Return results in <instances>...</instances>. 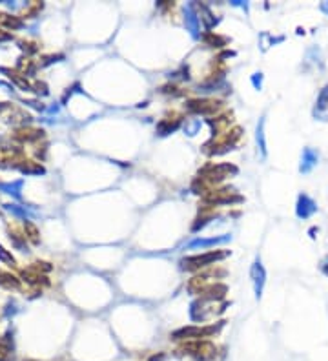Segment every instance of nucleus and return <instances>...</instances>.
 I'll list each match as a JSON object with an SVG mask.
<instances>
[{
  "mask_svg": "<svg viewBox=\"0 0 328 361\" xmlns=\"http://www.w3.org/2000/svg\"><path fill=\"white\" fill-rule=\"evenodd\" d=\"M250 277H252V285H254L255 299H261V296H263V288H265V283H266V270L259 257L254 261V265L250 268Z\"/></svg>",
  "mask_w": 328,
  "mask_h": 361,
  "instance_id": "obj_1",
  "label": "nucleus"
},
{
  "mask_svg": "<svg viewBox=\"0 0 328 361\" xmlns=\"http://www.w3.org/2000/svg\"><path fill=\"white\" fill-rule=\"evenodd\" d=\"M226 255V252L222 254V252H210V254H204V255H195V257H188V259H182L180 261V265L182 268L186 270H193V268H199V266H204L208 263H213V261L222 259Z\"/></svg>",
  "mask_w": 328,
  "mask_h": 361,
  "instance_id": "obj_2",
  "label": "nucleus"
},
{
  "mask_svg": "<svg viewBox=\"0 0 328 361\" xmlns=\"http://www.w3.org/2000/svg\"><path fill=\"white\" fill-rule=\"evenodd\" d=\"M316 212H318V204H316V201H314L310 195H307V193H301L299 199H297V206H296L297 217L308 219V217H312Z\"/></svg>",
  "mask_w": 328,
  "mask_h": 361,
  "instance_id": "obj_3",
  "label": "nucleus"
},
{
  "mask_svg": "<svg viewBox=\"0 0 328 361\" xmlns=\"http://www.w3.org/2000/svg\"><path fill=\"white\" fill-rule=\"evenodd\" d=\"M319 163V154L314 148H305L301 155V165H299V172L301 174H310V172L318 166Z\"/></svg>",
  "mask_w": 328,
  "mask_h": 361,
  "instance_id": "obj_4",
  "label": "nucleus"
},
{
  "mask_svg": "<svg viewBox=\"0 0 328 361\" xmlns=\"http://www.w3.org/2000/svg\"><path fill=\"white\" fill-rule=\"evenodd\" d=\"M232 239V235H219V237H210V239H204V237H197V239L190 241L186 244V248H210V246H217V244L228 243Z\"/></svg>",
  "mask_w": 328,
  "mask_h": 361,
  "instance_id": "obj_5",
  "label": "nucleus"
},
{
  "mask_svg": "<svg viewBox=\"0 0 328 361\" xmlns=\"http://www.w3.org/2000/svg\"><path fill=\"white\" fill-rule=\"evenodd\" d=\"M314 117L321 119V121H328V86H325L323 90H321L318 101H316Z\"/></svg>",
  "mask_w": 328,
  "mask_h": 361,
  "instance_id": "obj_6",
  "label": "nucleus"
},
{
  "mask_svg": "<svg viewBox=\"0 0 328 361\" xmlns=\"http://www.w3.org/2000/svg\"><path fill=\"white\" fill-rule=\"evenodd\" d=\"M184 22H186V27L190 29L191 35H193V37H197V35H199V15L195 13V7H193V4L186 5Z\"/></svg>",
  "mask_w": 328,
  "mask_h": 361,
  "instance_id": "obj_7",
  "label": "nucleus"
},
{
  "mask_svg": "<svg viewBox=\"0 0 328 361\" xmlns=\"http://www.w3.org/2000/svg\"><path fill=\"white\" fill-rule=\"evenodd\" d=\"M186 351H190L193 356L201 358V360H206V358L213 356L215 349H213V345H210V343H195V345L186 347Z\"/></svg>",
  "mask_w": 328,
  "mask_h": 361,
  "instance_id": "obj_8",
  "label": "nucleus"
},
{
  "mask_svg": "<svg viewBox=\"0 0 328 361\" xmlns=\"http://www.w3.org/2000/svg\"><path fill=\"white\" fill-rule=\"evenodd\" d=\"M255 143H257V150L261 152V157L265 159L268 155L266 150V139H265V117H261L257 122V130H255Z\"/></svg>",
  "mask_w": 328,
  "mask_h": 361,
  "instance_id": "obj_9",
  "label": "nucleus"
},
{
  "mask_svg": "<svg viewBox=\"0 0 328 361\" xmlns=\"http://www.w3.org/2000/svg\"><path fill=\"white\" fill-rule=\"evenodd\" d=\"M285 40V37H272L270 33H261L259 35V44H261V49L263 51H266V49L270 48V46H274L275 42H283Z\"/></svg>",
  "mask_w": 328,
  "mask_h": 361,
  "instance_id": "obj_10",
  "label": "nucleus"
},
{
  "mask_svg": "<svg viewBox=\"0 0 328 361\" xmlns=\"http://www.w3.org/2000/svg\"><path fill=\"white\" fill-rule=\"evenodd\" d=\"M252 84H254L257 90H261V86H263V73H254V75H252Z\"/></svg>",
  "mask_w": 328,
  "mask_h": 361,
  "instance_id": "obj_11",
  "label": "nucleus"
},
{
  "mask_svg": "<svg viewBox=\"0 0 328 361\" xmlns=\"http://www.w3.org/2000/svg\"><path fill=\"white\" fill-rule=\"evenodd\" d=\"M199 128H201V121H193L190 128H186V133H188V135H195Z\"/></svg>",
  "mask_w": 328,
  "mask_h": 361,
  "instance_id": "obj_12",
  "label": "nucleus"
},
{
  "mask_svg": "<svg viewBox=\"0 0 328 361\" xmlns=\"http://www.w3.org/2000/svg\"><path fill=\"white\" fill-rule=\"evenodd\" d=\"M232 5H239V7H244V9L248 7V4H246V2H243V0H233Z\"/></svg>",
  "mask_w": 328,
  "mask_h": 361,
  "instance_id": "obj_13",
  "label": "nucleus"
},
{
  "mask_svg": "<svg viewBox=\"0 0 328 361\" xmlns=\"http://www.w3.org/2000/svg\"><path fill=\"white\" fill-rule=\"evenodd\" d=\"M321 270H323L325 274H327V276H328V257L323 261V263H321Z\"/></svg>",
  "mask_w": 328,
  "mask_h": 361,
  "instance_id": "obj_14",
  "label": "nucleus"
},
{
  "mask_svg": "<svg viewBox=\"0 0 328 361\" xmlns=\"http://www.w3.org/2000/svg\"><path fill=\"white\" fill-rule=\"evenodd\" d=\"M321 11H325L328 15V2H323V4H321Z\"/></svg>",
  "mask_w": 328,
  "mask_h": 361,
  "instance_id": "obj_15",
  "label": "nucleus"
}]
</instances>
